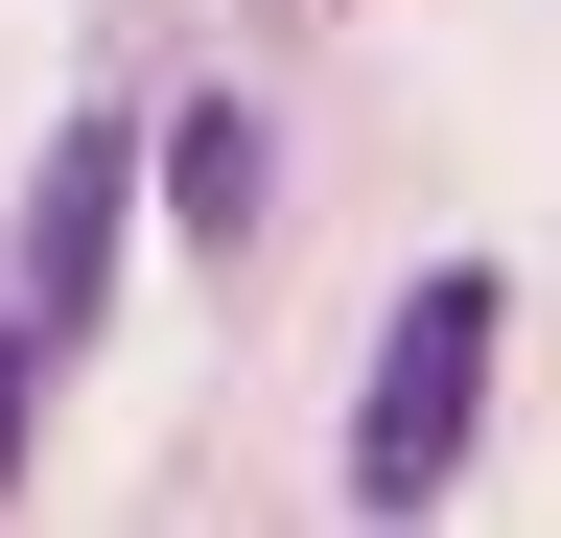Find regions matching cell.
<instances>
[{
	"mask_svg": "<svg viewBox=\"0 0 561 538\" xmlns=\"http://www.w3.org/2000/svg\"><path fill=\"white\" fill-rule=\"evenodd\" d=\"M24 352H47V328H24V305H0V492H24Z\"/></svg>",
	"mask_w": 561,
	"mask_h": 538,
	"instance_id": "cell-4",
	"label": "cell"
},
{
	"mask_svg": "<svg viewBox=\"0 0 561 538\" xmlns=\"http://www.w3.org/2000/svg\"><path fill=\"white\" fill-rule=\"evenodd\" d=\"M117 234H140V141H117V117H70L47 187H24V328H47V352L117 305Z\"/></svg>",
	"mask_w": 561,
	"mask_h": 538,
	"instance_id": "cell-2",
	"label": "cell"
},
{
	"mask_svg": "<svg viewBox=\"0 0 561 538\" xmlns=\"http://www.w3.org/2000/svg\"><path fill=\"white\" fill-rule=\"evenodd\" d=\"M468 422H491V257H421V305L375 328V375H351V515H445Z\"/></svg>",
	"mask_w": 561,
	"mask_h": 538,
	"instance_id": "cell-1",
	"label": "cell"
},
{
	"mask_svg": "<svg viewBox=\"0 0 561 538\" xmlns=\"http://www.w3.org/2000/svg\"><path fill=\"white\" fill-rule=\"evenodd\" d=\"M257 187H280V141H257L234 94H187V141H164V211H187L210 257H234V234H257Z\"/></svg>",
	"mask_w": 561,
	"mask_h": 538,
	"instance_id": "cell-3",
	"label": "cell"
}]
</instances>
